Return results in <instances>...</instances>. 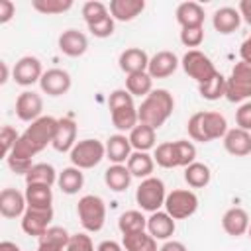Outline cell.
Masks as SVG:
<instances>
[{"instance_id":"cell-1","label":"cell","mask_w":251,"mask_h":251,"mask_svg":"<svg viewBox=\"0 0 251 251\" xmlns=\"http://www.w3.org/2000/svg\"><path fill=\"white\" fill-rule=\"evenodd\" d=\"M57 129V118L53 116H41L39 120L31 122L24 133H20V139L16 141L12 153L6 157L8 167L16 175H27V171L33 167L31 159L43 151L47 145L53 143Z\"/></svg>"},{"instance_id":"cell-2","label":"cell","mask_w":251,"mask_h":251,"mask_svg":"<svg viewBox=\"0 0 251 251\" xmlns=\"http://www.w3.org/2000/svg\"><path fill=\"white\" fill-rule=\"evenodd\" d=\"M175 110V98L165 88H153L151 94H147L137 108L139 124L151 126L153 129H159L173 114Z\"/></svg>"},{"instance_id":"cell-3","label":"cell","mask_w":251,"mask_h":251,"mask_svg":"<svg viewBox=\"0 0 251 251\" xmlns=\"http://www.w3.org/2000/svg\"><path fill=\"white\" fill-rule=\"evenodd\" d=\"M186 129L190 139L208 143L220 137L224 139V135L227 133V122L220 112H196L188 118Z\"/></svg>"},{"instance_id":"cell-4","label":"cell","mask_w":251,"mask_h":251,"mask_svg":"<svg viewBox=\"0 0 251 251\" xmlns=\"http://www.w3.org/2000/svg\"><path fill=\"white\" fill-rule=\"evenodd\" d=\"M108 106H110V118H112V124L116 129L131 131L139 124L137 106L133 102V96L126 88L114 90L108 98Z\"/></svg>"},{"instance_id":"cell-5","label":"cell","mask_w":251,"mask_h":251,"mask_svg":"<svg viewBox=\"0 0 251 251\" xmlns=\"http://www.w3.org/2000/svg\"><path fill=\"white\" fill-rule=\"evenodd\" d=\"M76 216L86 231L96 233L106 224V202L98 194H84L76 204Z\"/></svg>"},{"instance_id":"cell-6","label":"cell","mask_w":251,"mask_h":251,"mask_svg":"<svg viewBox=\"0 0 251 251\" xmlns=\"http://www.w3.org/2000/svg\"><path fill=\"white\" fill-rule=\"evenodd\" d=\"M229 102H247L251 100V65L235 63L229 76H226V96Z\"/></svg>"},{"instance_id":"cell-7","label":"cell","mask_w":251,"mask_h":251,"mask_svg":"<svg viewBox=\"0 0 251 251\" xmlns=\"http://www.w3.org/2000/svg\"><path fill=\"white\" fill-rule=\"evenodd\" d=\"M165 198H167V190H165V182L157 176H149L143 178L135 190V202L141 210L153 214L159 212L161 206H165Z\"/></svg>"},{"instance_id":"cell-8","label":"cell","mask_w":251,"mask_h":251,"mask_svg":"<svg viewBox=\"0 0 251 251\" xmlns=\"http://www.w3.org/2000/svg\"><path fill=\"white\" fill-rule=\"evenodd\" d=\"M104 157H106V145L98 139H80L69 153L73 167L80 171L96 167Z\"/></svg>"},{"instance_id":"cell-9","label":"cell","mask_w":251,"mask_h":251,"mask_svg":"<svg viewBox=\"0 0 251 251\" xmlns=\"http://www.w3.org/2000/svg\"><path fill=\"white\" fill-rule=\"evenodd\" d=\"M180 65H182V71H184L190 78H194L198 84L208 82V80L218 73V69L214 67L212 59H210L206 53L198 51V49H188V51L182 55Z\"/></svg>"},{"instance_id":"cell-10","label":"cell","mask_w":251,"mask_h":251,"mask_svg":"<svg viewBox=\"0 0 251 251\" xmlns=\"http://www.w3.org/2000/svg\"><path fill=\"white\" fill-rule=\"evenodd\" d=\"M198 210V196L192 190L176 188L165 198V212L173 220H186Z\"/></svg>"},{"instance_id":"cell-11","label":"cell","mask_w":251,"mask_h":251,"mask_svg":"<svg viewBox=\"0 0 251 251\" xmlns=\"http://www.w3.org/2000/svg\"><path fill=\"white\" fill-rule=\"evenodd\" d=\"M53 220V208H31L27 206L25 214L22 216V229L27 235L41 237L49 227Z\"/></svg>"},{"instance_id":"cell-12","label":"cell","mask_w":251,"mask_h":251,"mask_svg":"<svg viewBox=\"0 0 251 251\" xmlns=\"http://www.w3.org/2000/svg\"><path fill=\"white\" fill-rule=\"evenodd\" d=\"M43 67H41V61L33 55H25L22 59L16 61L14 65V71H12V76L16 80V84L20 86H31L35 82L41 80L43 76Z\"/></svg>"},{"instance_id":"cell-13","label":"cell","mask_w":251,"mask_h":251,"mask_svg":"<svg viewBox=\"0 0 251 251\" xmlns=\"http://www.w3.org/2000/svg\"><path fill=\"white\" fill-rule=\"evenodd\" d=\"M71 84L73 78L65 69H49L43 73L39 80L41 92H45L47 96H63L71 90Z\"/></svg>"},{"instance_id":"cell-14","label":"cell","mask_w":251,"mask_h":251,"mask_svg":"<svg viewBox=\"0 0 251 251\" xmlns=\"http://www.w3.org/2000/svg\"><path fill=\"white\" fill-rule=\"evenodd\" d=\"M43 112V98L33 90H24L16 98V116L22 122H35L41 118Z\"/></svg>"},{"instance_id":"cell-15","label":"cell","mask_w":251,"mask_h":251,"mask_svg":"<svg viewBox=\"0 0 251 251\" xmlns=\"http://www.w3.org/2000/svg\"><path fill=\"white\" fill-rule=\"evenodd\" d=\"M76 145V122L73 118H57V129L51 147L59 153H71Z\"/></svg>"},{"instance_id":"cell-16","label":"cell","mask_w":251,"mask_h":251,"mask_svg":"<svg viewBox=\"0 0 251 251\" xmlns=\"http://www.w3.org/2000/svg\"><path fill=\"white\" fill-rule=\"evenodd\" d=\"M27 210V200L25 194H22L16 188H4L0 192V214L8 220L24 216Z\"/></svg>"},{"instance_id":"cell-17","label":"cell","mask_w":251,"mask_h":251,"mask_svg":"<svg viewBox=\"0 0 251 251\" xmlns=\"http://www.w3.org/2000/svg\"><path fill=\"white\" fill-rule=\"evenodd\" d=\"M59 51L67 57H80L88 49V37L78 29H65L59 35Z\"/></svg>"},{"instance_id":"cell-18","label":"cell","mask_w":251,"mask_h":251,"mask_svg":"<svg viewBox=\"0 0 251 251\" xmlns=\"http://www.w3.org/2000/svg\"><path fill=\"white\" fill-rule=\"evenodd\" d=\"M178 57L173 51H157L149 59L147 73L151 75V78H167L178 69Z\"/></svg>"},{"instance_id":"cell-19","label":"cell","mask_w":251,"mask_h":251,"mask_svg":"<svg viewBox=\"0 0 251 251\" xmlns=\"http://www.w3.org/2000/svg\"><path fill=\"white\" fill-rule=\"evenodd\" d=\"M249 226H251L249 214L239 206H233V208L226 210V214L222 216V227L231 237H241L243 233L249 231Z\"/></svg>"},{"instance_id":"cell-20","label":"cell","mask_w":251,"mask_h":251,"mask_svg":"<svg viewBox=\"0 0 251 251\" xmlns=\"http://www.w3.org/2000/svg\"><path fill=\"white\" fill-rule=\"evenodd\" d=\"M149 59L147 53L141 47H127L126 51L120 53L118 65L126 75H133V73H145L149 67Z\"/></svg>"},{"instance_id":"cell-21","label":"cell","mask_w":251,"mask_h":251,"mask_svg":"<svg viewBox=\"0 0 251 251\" xmlns=\"http://www.w3.org/2000/svg\"><path fill=\"white\" fill-rule=\"evenodd\" d=\"M224 149L233 157H245L251 153V131H245L241 127L227 129L224 135Z\"/></svg>"},{"instance_id":"cell-22","label":"cell","mask_w":251,"mask_h":251,"mask_svg":"<svg viewBox=\"0 0 251 251\" xmlns=\"http://www.w3.org/2000/svg\"><path fill=\"white\" fill-rule=\"evenodd\" d=\"M212 25H214V29L218 33L229 35L241 25V14H239L237 8H231V6L218 8L214 12V16H212Z\"/></svg>"},{"instance_id":"cell-23","label":"cell","mask_w":251,"mask_h":251,"mask_svg":"<svg viewBox=\"0 0 251 251\" xmlns=\"http://www.w3.org/2000/svg\"><path fill=\"white\" fill-rule=\"evenodd\" d=\"M106 159H110L114 165H124L127 163L129 155H131V143H129V137L126 133H116V135H110L106 139Z\"/></svg>"},{"instance_id":"cell-24","label":"cell","mask_w":251,"mask_h":251,"mask_svg":"<svg viewBox=\"0 0 251 251\" xmlns=\"http://www.w3.org/2000/svg\"><path fill=\"white\" fill-rule=\"evenodd\" d=\"M176 22L182 29L186 27H202L204 24V8L198 2H182L176 6Z\"/></svg>"},{"instance_id":"cell-25","label":"cell","mask_w":251,"mask_h":251,"mask_svg":"<svg viewBox=\"0 0 251 251\" xmlns=\"http://www.w3.org/2000/svg\"><path fill=\"white\" fill-rule=\"evenodd\" d=\"M108 10H110V16L114 20L131 22L145 10V2L143 0H112Z\"/></svg>"},{"instance_id":"cell-26","label":"cell","mask_w":251,"mask_h":251,"mask_svg":"<svg viewBox=\"0 0 251 251\" xmlns=\"http://www.w3.org/2000/svg\"><path fill=\"white\" fill-rule=\"evenodd\" d=\"M176 229L175 220L167 214V212H153L147 218V231L155 237V239H169Z\"/></svg>"},{"instance_id":"cell-27","label":"cell","mask_w":251,"mask_h":251,"mask_svg":"<svg viewBox=\"0 0 251 251\" xmlns=\"http://www.w3.org/2000/svg\"><path fill=\"white\" fill-rule=\"evenodd\" d=\"M126 167L129 169L131 176L137 178H149L153 176V169H155V159L153 155H149L147 151H133L126 163Z\"/></svg>"},{"instance_id":"cell-28","label":"cell","mask_w":251,"mask_h":251,"mask_svg":"<svg viewBox=\"0 0 251 251\" xmlns=\"http://www.w3.org/2000/svg\"><path fill=\"white\" fill-rule=\"evenodd\" d=\"M104 182L110 190L124 192V190H127V186L131 182V173L126 165H110L104 171Z\"/></svg>"},{"instance_id":"cell-29","label":"cell","mask_w":251,"mask_h":251,"mask_svg":"<svg viewBox=\"0 0 251 251\" xmlns=\"http://www.w3.org/2000/svg\"><path fill=\"white\" fill-rule=\"evenodd\" d=\"M24 194L31 208H53V190L49 184H25Z\"/></svg>"},{"instance_id":"cell-30","label":"cell","mask_w":251,"mask_h":251,"mask_svg":"<svg viewBox=\"0 0 251 251\" xmlns=\"http://www.w3.org/2000/svg\"><path fill=\"white\" fill-rule=\"evenodd\" d=\"M122 245L126 251H159L157 239L149 231H135L122 235Z\"/></svg>"},{"instance_id":"cell-31","label":"cell","mask_w":251,"mask_h":251,"mask_svg":"<svg viewBox=\"0 0 251 251\" xmlns=\"http://www.w3.org/2000/svg\"><path fill=\"white\" fill-rule=\"evenodd\" d=\"M155 131L151 126H145V124H137L131 131H129V143L135 151H149V149H155Z\"/></svg>"},{"instance_id":"cell-32","label":"cell","mask_w":251,"mask_h":251,"mask_svg":"<svg viewBox=\"0 0 251 251\" xmlns=\"http://www.w3.org/2000/svg\"><path fill=\"white\" fill-rule=\"evenodd\" d=\"M59 173L49 163H33V167L25 175V184H49L53 186L57 182Z\"/></svg>"},{"instance_id":"cell-33","label":"cell","mask_w":251,"mask_h":251,"mask_svg":"<svg viewBox=\"0 0 251 251\" xmlns=\"http://www.w3.org/2000/svg\"><path fill=\"white\" fill-rule=\"evenodd\" d=\"M210 178H212V171L206 163L194 161L188 167H184V180L190 188H204L208 186Z\"/></svg>"},{"instance_id":"cell-34","label":"cell","mask_w":251,"mask_h":251,"mask_svg":"<svg viewBox=\"0 0 251 251\" xmlns=\"http://www.w3.org/2000/svg\"><path fill=\"white\" fill-rule=\"evenodd\" d=\"M57 184L65 194H76L84 184V175L80 169H76L73 165L65 167L57 176Z\"/></svg>"},{"instance_id":"cell-35","label":"cell","mask_w":251,"mask_h":251,"mask_svg":"<svg viewBox=\"0 0 251 251\" xmlns=\"http://www.w3.org/2000/svg\"><path fill=\"white\" fill-rule=\"evenodd\" d=\"M126 90L131 96H147L153 90V78L151 75L145 73H133V75H126Z\"/></svg>"},{"instance_id":"cell-36","label":"cell","mask_w":251,"mask_h":251,"mask_svg":"<svg viewBox=\"0 0 251 251\" xmlns=\"http://www.w3.org/2000/svg\"><path fill=\"white\" fill-rule=\"evenodd\" d=\"M118 227L122 235L135 233V231H145L147 229V218L139 210H127L118 218Z\"/></svg>"},{"instance_id":"cell-37","label":"cell","mask_w":251,"mask_h":251,"mask_svg":"<svg viewBox=\"0 0 251 251\" xmlns=\"http://www.w3.org/2000/svg\"><path fill=\"white\" fill-rule=\"evenodd\" d=\"M198 92L204 100H210V102L220 100L222 96H226V76L218 71L208 82L198 84Z\"/></svg>"},{"instance_id":"cell-38","label":"cell","mask_w":251,"mask_h":251,"mask_svg":"<svg viewBox=\"0 0 251 251\" xmlns=\"http://www.w3.org/2000/svg\"><path fill=\"white\" fill-rule=\"evenodd\" d=\"M173 155L176 167H188L190 163L196 161V147L188 139H176L173 141Z\"/></svg>"},{"instance_id":"cell-39","label":"cell","mask_w":251,"mask_h":251,"mask_svg":"<svg viewBox=\"0 0 251 251\" xmlns=\"http://www.w3.org/2000/svg\"><path fill=\"white\" fill-rule=\"evenodd\" d=\"M33 10L45 16H57L73 8V0H31Z\"/></svg>"},{"instance_id":"cell-40","label":"cell","mask_w":251,"mask_h":251,"mask_svg":"<svg viewBox=\"0 0 251 251\" xmlns=\"http://www.w3.org/2000/svg\"><path fill=\"white\" fill-rule=\"evenodd\" d=\"M80 12H82V18H84L86 25H92V24H96V22H100V20H104V18L110 16L108 6L102 4V2H98V0H88V2H84Z\"/></svg>"},{"instance_id":"cell-41","label":"cell","mask_w":251,"mask_h":251,"mask_svg":"<svg viewBox=\"0 0 251 251\" xmlns=\"http://www.w3.org/2000/svg\"><path fill=\"white\" fill-rule=\"evenodd\" d=\"M39 243H47V245H55V247H61V249H67L69 245V239H71V233L61 227V226H51L41 237H37Z\"/></svg>"},{"instance_id":"cell-42","label":"cell","mask_w":251,"mask_h":251,"mask_svg":"<svg viewBox=\"0 0 251 251\" xmlns=\"http://www.w3.org/2000/svg\"><path fill=\"white\" fill-rule=\"evenodd\" d=\"M153 159L163 169H175L176 165H175V155H173V141H163V143L155 145Z\"/></svg>"},{"instance_id":"cell-43","label":"cell","mask_w":251,"mask_h":251,"mask_svg":"<svg viewBox=\"0 0 251 251\" xmlns=\"http://www.w3.org/2000/svg\"><path fill=\"white\" fill-rule=\"evenodd\" d=\"M204 41V27H186L180 29V43L184 47H198Z\"/></svg>"},{"instance_id":"cell-44","label":"cell","mask_w":251,"mask_h":251,"mask_svg":"<svg viewBox=\"0 0 251 251\" xmlns=\"http://www.w3.org/2000/svg\"><path fill=\"white\" fill-rule=\"evenodd\" d=\"M20 139V133L12 127V126H2L0 129V141H2V155L8 157L16 145V141Z\"/></svg>"},{"instance_id":"cell-45","label":"cell","mask_w":251,"mask_h":251,"mask_svg":"<svg viewBox=\"0 0 251 251\" xmlns=\"http://www.w3.org/2000/svg\"><path fill=\"white\" fill-rule=\"evenodd\" d=\"M114 22H116V20H114L112 16H108V18H104V20H100V22L88 25V31H90L94 37H100V39L110 37V35L114 33V27H116Z\"/></svg>"},{"instance_id":"cell-46","label":"cell","mask_w":251,"mask_h":251,"mask_svg":"<svg viewBox=\"0 0 251 251\" xmlns=\"http://www.w3.org/2000/svg\"><path fill=\"white\" fill-rule=\"evenodd\" d=\"M65 251H96L90 235L86 233H73L69 239V245Z\"/></svg>"},{"instance_id":"cell-47","label":"cell","mask_w":251,"mask_h":251,"mask_svg":"<svg viewBox=\"0 0 251 251\" xmlns=\"http://www.w3.org/2000/svg\"><path fill=\"white\" fill-rule=\"evenodd\" d=\"M235 124L237 127L245 129V131H251V100L243 102L237 112H235Z\"/></svg>"},{"instance_id":"cell-48","label":"cell","mask_w":251,"mask_h":251,"mask_svg":"<svg viewBox=\"0 0 251 251\" xmlns=\"http://www.w3.org/2000/svg\"><path fill=\"white\" fill-rule=\"evenodd\" d=\"M16 14V4L12 0H0V24H8Z\"/></svg>"},{"instance_id":"cell-49","label":"cell","mask_w":251,"mask_h":251,"mask_svg":"<svg viewBox=\"0 0 251 251\" xmlns=\"http://www.w3.org/2000/svg\"><path fill=\"white\" fill-rule=\"evenodd\" d=\"M96 251H126V249H124L122 243H118V241H114V239H104V241L98 243Z\"/></svg>"},{"instance_id":"cell-50","label":"cell","mask_w":251,"mask_h":251,"mask_svg":"<svg viewBox=\"0 0 251 251\" xmlns=\"http://www.w3.org/2000/svg\"><path fill=\"white\" fill-rule=\"evenodd\" d=\"M159 251H186V245L182 241H176V239H167L159 247Z\"/></svg>"},{"instance_id":"cell-51","label":"cell","mask_w":251,"mask_h":251,"mask_svg":"<svg viewBox=\"0 0 251 251\" xmlns=\"http://www.w3.org/2000/svg\"><path fill=\"white\" fill-rule=\"evenodd\" d=\"M237 10L241 14V20L251 25V0H241L239 6H237Z\"/></svg>"},{"instance_id":"cell-52","label":"cell","mask_w":251,"mask_h":251,"mask_svg":"<svg viewBox=\"0 0 251 251\" xmlns=\"http://www.w3.org/2000/svg\"><path fill=\"white\" fill-rule=\"evenodd\" d=\"M239 57H241L243 63H249V65H251V35L241 43V47H239Z\"/></svg>"},{"instance_id":"cell-53","label":"cell","mask_w":251,"mask_h":251,"mask_svg":"<svg viewBox=\"0 0 251 251\" xmlns=\"http://www.w3.org/2000/svg\"><path fill=\"white\" fill-rule=\"evenodd\" d=\"M0 251H22L14 241H2L0 243Z\"/></svg>"},{"instance_id":"cell-54","label":"cell","mask_w":251,"mask_h":251,"mask_svg":"<svg viewBox=\"0 0 251 251\" xmlns=\"http://www.w3.org/2000/svg\"><path fill=\"white\" fill-rule=\"evenodd\" d=\"M0 69H2L0 84H6V80H8V65H6V61H0Z\"/></svg>"},{"instance_id":"cell-55","label":"cell","mask_w":251,"mask_h":251,"mask_svg":"<svg viewBox=\"0 0 251 251\" xmlns=\"http://www.w3.org/2000/svg\"><path fill=\"white\" fill-rule=\"evenodd\" d=\"M37 251H65V249L55 247V245H47V243H39L37 245Z\"/></svg>"},{"instance_id":"cell-56","label":"cell","mask_w":251,"mask_h":251,"mask_svg":"<svg viewBox=\"0 0 251 251\" xmlns=\"http://www.w3.org/2000/svg\"><path fill=\"white\" fill-rule=\"evenodd\" d=\"M247 233H249V237H251V226H249V231H247Z\"/></svg>"}]
</instances>
